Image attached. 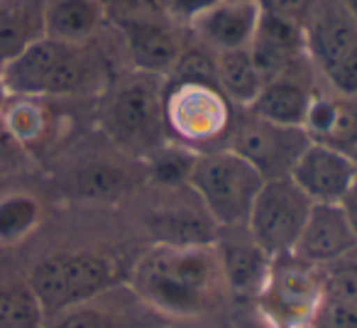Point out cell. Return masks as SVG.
Wrapping results in <instances>:
<instances>
[{
    "label": "cell",
    "instance_id": "4fadbf2b",
    "mask_svg": "<svg viewBox=\"0 0 357 328\" xmlns=\"http://www.w3.org/2000/svg\"><path fill=\"white\" fill-rule=\"evenodd\" d=\"M259 17L262 10L257 3L218 0L186 25V35L213 54L248 50L255 40Z\"/></svg>",
    "mask_w": 357,
    "mask_h": 328
},
{
    "label": "cell",
    "instance_id": "d590c367",
    "mask_svg": "<svg viewBox=\"0 0 357 328\" xmlns=\"http://www.w3.org/2000/svg\"><path fill=\"white\" fill-rule=\"evenodd\" d=\"M352 162H355V172H357V154H355V157H352Z\"/></svg>",
    "mask_w": 357,
    "mask_h": 328
},
{
    "label": "cell",
    "instance_id": "ba28073f",
    "mask_svg": "<svg viewBox=\"0 0 357 328\" xmlns=\"http://www.w3.org/2000/svg\"><path fill=\"white\" fill-rule=\"evenodd\" d=\"M306 57L326 89L357 96V22L337 0H323L303 25Z\"/></svg>",
    "mask_w": 357,
    "mask_h": 328
},
{
    "label": "cell",
    "instance_id": "f1b7e54d",
    "mask_svg": "<svg viewBox=\"0 0 357 328\" xmlns=\"http://www.w3.org/2000/svg\"><path fill=\"white\" fill-rule=\"evenodd\" d=\"M321 3L323 0H257L259 10L264 15L279 17V20H287L298 27L306 25L308 17L316 13V8Z\"/></svg>",
    "mask_w": 357,
    "mask_h": 328
},
{
    "label": "cell",
    "instance_id": "7c38bea8",
    "mask_svg": "<svg viewBox=\"0 0 357 328\" xmlns=\"http://www.w3.org/2000/svg\"><path fill=\"white\" fill-rule=\"evenodd\" d=\"M318 86H321V79L308 57H303L274 79L264 81L257 100L248 110H252L255 115L269 120V123L303 128L308 105H311Z\"/></svg>",
    "mask_w": 357,
    "mask_h": 328
},
{
    "label": "cell",
    "instance_id": "cb8c5ba5",
    "mask_svg": "<svg viewBox=\"0 0 357 328\" xmlns=\"http://www.w3.org/2000/svg\"><path fill=\"white\" fill-rule=\"evenodd\" d=\"M47 313L25 279H0V328H45Z\"/></svg>",
    "mask_w": 357,
    "mask_h": 328
},
{
    "label": "cell",
    "instance_id": "277c9868",
    "mask_svg": "<svg viewBox=\"0 0 357 328\" xmlns=\"http://www.w3.org/2000/svg\"><path fill=\"white\" fill-rule=\"evenodd\" d=\"M235 113L218 84L164 81V133L176 147L194 154L223 149Z\"/></svg>",
    "mask_w": 357,
    "mask_h": 328
},
{
    "label": "cell",
    "instance_id": "8fae6325",
    "mask_svg": "<svg viewBox=\"0 0 357 328\" xmlns=\"http://www.w3.org/2000/svg\"><path fill=\"white\" fill-rule=\"evenodd\" d=\"M125 42L132 71L167 79L186 50V30L154 8L113 22Z\"/></svg>",
    "mask_w": 357,
    "mask_h": 328
},
{
    "label": "cell",
    "instance_id": "1f68e13d",
    "mask_svg": "<svg viewBox=\"0 0 357 328\" xmlns=\"http://www.w3.org/2000/svg\"><path fill=\"white\" fill-rule=\"evenodd\" d=\"M100 6H103L105 15H108V22H118L123 17L130 15H137V13L149 10L152 6V0H98Z\"/></svg>",
    "mask_w": 357,
    "mask_h": 328
},
{
    "label": "cell",
    "instance_id": "ac0fdd59",
    "mask_svg": "<svg viewBox=\"0 0 357 328\" xmlns=\"http://www.w3.org/2000/svg\"><path fill=\"white\" fill-rule=\"evenodd\" d=\"M308 140L326 144L331 149L355 157L357 154V96L333 94L326 86H318L306 120H303Z\"/></svg>",
    "mask_w": 357,
    "mask_h": 328
},
{
    "label": "cell",
    "instance_id": "9c48e42d",
    "mask_svg": "<svg viewBox=\"0 0 357 328\" xmlns=\"http://www.w3.org/2000/svg\"><path fill=\"white\" fill-rule=\"evenodd\" d=\"M313 201L294 184L291 177L262 184L248 216V233L272 260L294 255Z\"/></svg>",
    "mask_w": 357,
    "mask_h": 328
},
{
    "label": "cell",
    "instance_id": "5b68a950",
    "mask_svg": "<svg viewBox=\"0 0 357 328\" xmlns=\"http://www.w3.org/2000/svg\"><path fill=\"white\" fill-rule=\"evenodd\" d=\"M262 184L264 179L252 164L228 147L196 154L186 177V186L218 230L243 228L248 223Z\"/></svg>",
    "mask_w": 357,
    "mask_h": 328
},
{
    "label": "cell",
    "instance_id": "7a4b0ae2",
    "mask_svg": "<svg viewBox=\"0 0 357 328\" xmlns=\"http://www.w3.org/2000/svg\"><path fill=\"white\" fill-rule=\"evenodd\" d=\"M6 89L15 98H74L93 96L110 86L103 54L89 45H64L50 37L22 52L0 69Z\"/></svg>",
    "mask_w": 357,
    "mask_h": 328
},
{
    "label": "cell",
    "instance_id": "3957f363",
    "mask_svg": "<svg viewBox=\"0 0 357 328\" xmlns=\"http://www.w3.org/2000/svg\"><path fill=\"white\" fill-rule=\"evenodd\" d=\"M100 123L125 152L147 159L167 142L164 133V79L130 69L105 89Z\"/></svg>",
    "mask_w": 357,
    "mask_h": 328
},
{
    "label": "cell",
    "instance_id": "ffe728a7",
    "mask_svg": "<svg viewBox=\"0 0 357 328\" xmlns=\"http://www.w3.org/2000/svg\"><path fill=\"white\" fill-rule=\"evenodd\" d=\"M47 0H0V69L47 37Z\"/></svg>",
    "mask_w": 357,
    "mask_h": 328
},
{
    "label": "cell",
    "instance_id": "7402d4cb",
    "mask_svg": "<svg viewBox=\"0 0 357 328\" xmlns=\"http://www.w3.org/2000/svg\"><path fill=\"white\" fill-rule=\"evenodd\" d=\"M215 79H218V89L238 110L250 108L264 86L262 74L250 54V47L215 54Z\"/></svg>",
    "mask_w": 357,
    "mask_h": 328
},
{
    "label": "cell",
    "instance_id": "e0dca14e",
    "mask_svg": "<svg viewBox=\"0 0 357 328\" xmlns=\"http://www.w3.org/2000/svg\"><path fill=\"white\" fill-rule=\"evenodd\" d=\"M215 250H218L228 294L255 301L264 279H267L269 267H272V258L255 243V238L248 233L245 225L243 228L218 230Z\"/></svg>",
    "mask_w": 357,
    "mask_h": 328
},
{
    "label": "cell",
    "instance_id": "836d02e7",
    "mask_svg": "<svg viewBox=\"0 0 357 328\" xmlns=\"http://www.w3.org/2000/svg\"><path fill=\"white\" fill-rule=\"evenodd\" d=\"M8 100H10V94H8V89H6V81H3V74H0V113H3V110H6Z\"/></svg>",
    "mask_w": 357,
    "mask_h": 328
},
{
    "label": "cell",
    "instance_id": "2e32d148",
    "mask_svg": "<svg viewBox=\"0 0 357 328\" xmlns=\"http://www.w3.org/2000/svg\"><path fill=\"white\" fill-rule=\"evenodd\" d=\"M357 253V238L345 218L340 204H313L308 221L301 230L294 258L313 264L328 267Z\"/></svg>",
    "mask_w": 357,
    "mask_h": 328
},
{
    "label": "cell",
    "instance_id": "5bb4252c",
    "mask_svg": "<svg viewBox=\"0 0 357 328\" xmlns=\"http://www.w3.org/2000/svg\"><path fill=\"white\" fill-rule=\"evenodd\" d=\"M157 318L128 284H115L91 301L50 316L45 328H152Z\"/></svg>",
    "mask_w": 357,
    "mask_h": 328
},
{
    "label": "cell",
    "instance_id": "484cf974",
    "mask_svg": "<svg viewBox=\"0 0 357 328\" xmlns=\"http://www.w3.org/2000/svg\"><path fill=\"white\" fill-rule=\"evenodd\" d=\"M42 206L32 194L13 191L0 199V245H17L37 230Z\"/></svg>",
    "mask_w": 357,
    "mask_h": 328
},
{
    "label": "cell",
    "instance_id": "52a82bcc",
    "mask_svg": "<svg viewBox=\"0 0 357 328\" xmlns=\"http://www.w3.org/2000/svg\"><path fill=\"white\" fill-rule=\"evenodd\" d=\"M326 299L323 269L287 255L272 260L255 308L267 328H313Z\"/></svg>",
    "mask_w": 357,
    "mask_h": 328
},
{
    "label": "cell",
    "instance_id": "e575fe53",
    "mask_svg": "<svg viewBox=\"0 0 357 328\" xmlns=\"http://www.w3.org/2000/svg\"><path fill=\"white\" fill-rule=\"evenodd\" d=\"M337 3H340V6L352 15V20L357 22V0H337Z\"/></svg>",
    "mask_w": 357,
    "mask_h": 328
},
{
    "label": "cell",
    "instance_id": "6da1fadb",
    "mask_svg": "<svg viewBox=\"0 0 357 328\" xmlns=\"http://www.w3.org/2000/svg\"><path fill=\"white\" fill-rule=\"evenodd\" d=\"M128 287L154 316L176 321L206 316L228 294L215 243H152L135 260Z\"/></svg>",
    "mask_w": 357,
    "mask_h": 328
},
{
    "label": "cell",
    "instance_id": "8d00e7d4",
    "mask_svg": "<svg viewBox=\"0 0 357 328\" xmlns=\"http://www.w3.org/2000/svg\"><path fill=\"white\" fill-rule=\"evenodd\" d=\"M240 3H257V0H240Z\"/></svg>",
    "mask_w": 357,
    "mask_h": 328
},
{
    "label": "cell",
    "instance_id": "44dd1931",
    "mask_svg": "<svg viewBox=\"0 0 357 328\" xmlns=\"http://www.w3.org/2000/svg\"><path fill=\"white\" fill-rule=\"evenodd\" d=\"M108 22L98 0H47V37L64 45H89Z\"/></svg>",
    "mask_w": 357,
    "mask_h": 328
},
{
    "label": "cell",
    "instance_id": "d6986e66",
    "mask_svg": "<svg viewBox=\"0 0 357 328\" xmlns=\"http://www.w3.org/2000/svg\"><path fill=\"white\" fill-rule=\"evenodd\" d=\"M250 54H252V61L257 64L262 79H274L284 69H289L291 64L306 57L303 27L262 13L255 40L250 45Z\"/></svg>",
    "mask_w": 357,
    "mask_h": 328
},
{
    "label": "cell",
    "instance_id": "30bf717a",
    "mask_svg": "<svg viewBox=\"0 0 357 328\" xmlns=\"http://www.w3.org/2000/svg\"><path fill=\"white\" fill-rule=\"evenodd\" d=\"M311 144L303 128L277 125L255 115L252 110H238L225 147L252 164L264 181L289 177L296 159Z\"/></svg>",
    "mask_w": 357,
    "mask_h": 328
},
{
    "label": "cell",
    "instance_id": "f546056e",
    "mask_svg": "<svg viewBox=\"0 0 357 328\" xmlns=\"http://www.w3.org/2000/svg\"><path fill=\"white\" fill-rule=\"evenodd\" d=\"M313 328H357V301L326 299Z\"/></svg>",
    "mask_w": 357,
    "mask_h": 328
},
{
    "label": "cell",
    "instance_id": "603a6c76",
    "mask_svg": "<svg viewBox=\"0 0 357 328\" xmlns=\"http://www.w3.org/2000/svg\"><path fill=\"white\" fill-rule=\"evenodd\" d=\"M154 243L164 245H211L218 238V228L206 216L189 209H164L149 216Z\"/></svg>",
    "mask_w": 357,
    "mask_h": 328
},
{
    "label": "cell",
    "instance_id": "83f0119b",
    "mask_svg": "<svg viewBox=\"0 0 357 328\" xmlns=\"http://www.w3.org/2000/svg\"><path fill=\"white\" fill-rule=\"evenodd\" d=\"M81 186H84L86 194L93 196H113L118 191L128 189L130 186V177L125 172H120L118 167H91L81 174Z\"/></svg>",
    "mask_w": 357,
    "mask_h": 328
},
{
    "label": "cell",
    "instance_id": "9a60e30c",
    "mask_svg": "<svg viewBox=\"0 0 357 328\" xmlns=\"http://www.w3.org/2000/svg\"><path fill=\"white\" fill-rule=\"evenodd\" d=\"M289 177L313 204H340L357 184L352 157L318 142L303 149Z\"/></svg>",
    "mask_w": 357,
    "mask_h": 328
},
{
    "label": "cell",
    "instance_id": "4316f807",
    "mask_svg": "<svg viewBox=\"0 0 357 328\" xmlns=\"http://www.w3.org/2000/svg\"><path fill=\"white\" fill-rule=\"evenodd\" d=\"M194 157L196 154L189 152V149L176 147L172 142H164L157 152H152L147 157V170L152 174V179L164 186L186 184V177H189Z\"/></svg>",
    "mask_w": 357,
    "mask_h": 328
},
{
    "label": "cell",
    "instance_id": "d6a6232c",
    "mask_svg": "<svg viewBox=\"0 0 357 328\" xmlns=\"http://www.w3.org/2000/svg\"><path fill=\"white\" fill-rule=\"evenodd\" d=\"M340 206H342V211H345V218H347V223H350L352 233H355V238H357V184L352 186L350 194L340 201Z\"/></svg>",
    "mask_w": 357,
    "mask_h": 328
},
{
    "label": "cell",
    "instance_id": "4dcf8cb0",
    "mask_svg": "<svg viewBox=\"0 0 357 328\" xmlns=\"http://www.w3.org/2000/svg\"><path fill=\"white\" fill-rule=\"evenodd\" d=\"M213 3H218V0H152L154 10L162 13L164 17H169L176 25H181L184 30L196 15H201Z\"/></svg>",
    "mask_w": 357,
    "mask_h": 328
},
{
    "label": "cell",
    "instance_id": "d4e9b609",
    "mask_svg": "<svg viewBox=\"0 0 357 328\" xmlns=\"http://www.w3.org/2000/svg\"><path fill=\"white\" fill-rule=\"evenodd\" d=\"M0 125L15 144H37L50 130V113L40 98H15L10 96L6 110L0 113Z\"/></svg>",
    "mask_w": 357,
    "mask_h": 328
},
{
    "label": "cell",
    "instance_id": "8992f818",
    "mask_svg": "<svg viewBox=\"0 0 357 328\" xmlns=\"http://www.w3.org/2000/svg\"><path fill=\"white\" fill-rule=\"evenodd\" d=\"M47 318L86 304L120 284L113 258L96 250H61L32 264L27 274Z\"/></svg>",
    "mask_w": 357,
    "mask_h": 328
}]
</instances>
